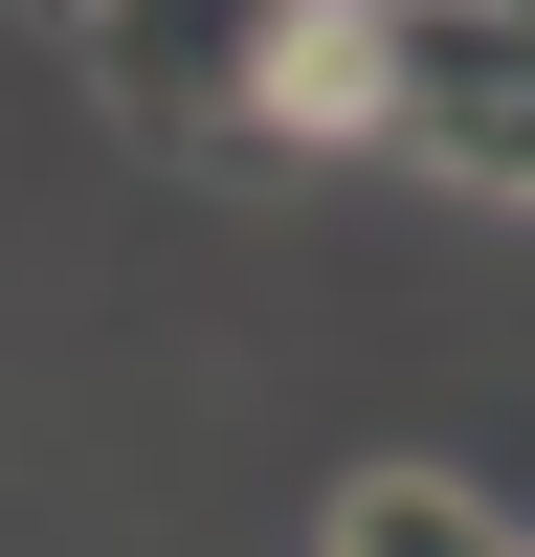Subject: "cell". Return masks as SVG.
I'll return each mask as SVG.
<instances>
[{"label": "cell", "mask_w": 535, "mask_h": 557, "mask_svg": "<svg viewBox=\"0 0 535 557\" xmlns=\"http://www.w3.org/2000/svg\"><path fill=\"white\" fill-rule=\"evenodd\" d=\"M268 23H290V0H112V23H89V89H112L134 134H178V157H223L246 89H268Z\"/></svg>", "instance_id": "cell-1"}, {"label": "cell", "mask_w": 535, "mask_h": 557, "mask_svg": "<svg viewBox=\"0 0 535 557\" xmlns=\"http://www.w3.org/2000/svg\"><path fill=\"white\" fill-rule=\"evenodd\" d=\"M223 157H401V23H380V0H290Z\"/></svg>", "instance_id": "cell-2"}, {"label": "cell", "mask_w": 535, "mask_h": 557, "mask_svg": "<svg viewBox=\"0 0 535 557\" xmlns=\"http://www.w3.org/2000/svg\"><path fill=\"white\" fill-rule=\"evenodd\" d=\"M335 557H535V535H490L446 469H357L335 491Z\"/></svg>", "instance_id": "cell-3"}, {"label": "cell", "mask_w": 535, "mask_h": 557, "mask_svg": "<svg viewBox=\"0 0 535 557\" xmlns=\"http://www.w3.org/2000/svg\"><path fill=\"white\" fill-rule=\"evenodd\" d=\"M23 23H67V45H89V23H112V0H23Z\"/></svg>", "instance_id": "cell-4"}]
</instances>
